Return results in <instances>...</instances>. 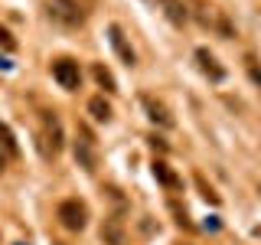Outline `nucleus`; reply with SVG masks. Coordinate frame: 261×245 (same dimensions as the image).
<instances>
[{
    "label": "nucleus",
    "mask_w": 261,
    "mask_h": 245,
    "mask_svg": "<svg viewBox=\"0 0 261 245\" xmlns=\"http://www.w3.org/2000/svg\"><path fill=\"white\" fill-rule=\"evenodd\" d=\"M56 219H59L62 229H69V232H82V229L88 226V209H85L82 200L69 196V200H62L59 206H56Z\"/></svg>",
    "instance_id": "nucleus-1"
},
{
    "label": "nucleus",
    "mask_w": 261,
    "mask_h": 245,
    "mask_svg": "<svg viewBox=\"0 0 261 245\" xmlns=\"http://www.w3.org/2000/svg\"><path fill=\"white\" fill-rule=\"evenodd\" d=\"M72 157L85 174H95L98 170V147H95V137L88 134V128H79V137L72 141Z\"/></svg>",
    "instance_id": "nucleus-2"
},
{
    "label": "nucleus",
    "mask_w": 261,
    "mask_h": 245,
    "mask_svg": "<svg viewBox=\"0 0 261 245\" xmlns=\"http://www.w3.org/2000/svg\"><path fill=\"white\" fill-rule=\"evenodd\" d=\"M65 137H62V125L59 118H56L53 111H43V141H39V147H43L46 157H56V154L62 151Z\"/></svg>",
    "instance_id": "nucleus-3"
},
{
    "label": "nucleus",
    "mask_w": 261,
    "mask_h": 245,
    "mask_svg": "<svg viewBox=\"0 0 261 245\" xmlns=\"http://www.w3.org/2000/svg\"><path fill=\"white\" fill-rule=\"evenodd\" d=\"M53 79L59 82V85L65 88V92H75V88L82 85V72H79V62L69 59V56H62V59L53 62Z\"/></svg>",
    "instance_id": "nucleus-4"
},
{
    "label": "nucleus",
    "mask_w": 261,
    "mask_h": 245,
    "mask_svg": "<svg viewBox=\"0 0 261 245\" xmlns=\"http://www.w3.org/2000/svg\"><path fill=\"white\" fill-rule=\"evenodd\" d=\"M49 13L56 20H62L65 27H82L85 23V10L79 7V0H49Z\"/></svg>",
    "instance_id": "nucleus-5"
},
{
    "label": "nucleus",
    "mask_w": 261,
    "mask_h": 245,
    "mask_svg": "<svg viewBox=\"0 0 261 245\" xmlns=\"http://www.w3.org/2000/svg\"><path fill=\"white\" fill-rule=\"evenodd\" d=\"M193 56H196V65H199V72H202L209 82H216V85H219V82H225V65H219V59L209 53L206 46H199Z\"/></svg>",
    "instance_id": "nucleus-6"
},
{
    "label": "nucleus",
    "mask_w": 261,
    "mask_h": 245,
    "mask_svg": "<svg viewBox=\"0 0 261 245\" xmlns=\"http://www.w3.org/2000/svg\"><path fill=\"white\" fill-rule=\"evenodd\" d=\"M108 39H111V49L118 53L121 62H124V65H137V53H134V46L127 43L124 30H121L118 23H111V27H108Z\"/></svg>",
    "instance_id": "nucleus-7"
},
{
    "label": "nucleus",
    "mask_w": 261,
    "mask_h": 245,
    "mask_svg": "<svg viewBox=\"0 0 261 245\" xmlns=\"http://www.w3.org/2000/svg\"><path fill=\"white\" fill-rule=\"evenodd\" d=\"M141 105H144L147 118H150L157 128H173V125H176V121H173V114H170V108H167L163 102H157L153 95H141Z\"/></svg>",
    "instance_id": "nucleus-8"
},
{
    "label": "nucleus",
    "mask_w": 261,
    "mask_h": 245,
    "mask_svg": "<svg viewBox=\"0 0 261 245\" xmlns=\"http://www.w3.org/2000/svg\"><path fill=\"white\" fill-rule=\"evenodd\" d=\"M98 235H101L105 245H127V229H124V223H121L118 216L101 219V229H98Z\"/></svg>",
    "instance_id": "nucleus-9"
},
{
    "label": "nucleus",
    "mask_w": 261,
    "mask_h": 245,
    "mask_svg": "<svg viewBox=\"0 0 261 245\" xmlns=\"http://www.w3.org/2000/svg\"><path fill=\"white\" fill-rule=\"evenodd\" d=\"M157 7L173 27H186V23H190V7H186V0H157Z\"/></svg>",
    "instance_id": "nucleus-10"
},
{
    "label": "nucleus",
    "mask_w": 261,
    "mask_h": 245,
    "mask_svg": "<svg viewBox=\"0 0 261 245\" xmlns=\"http://www.w3.org/2000/svg\"><path fill=\"white\" fill-rule=\"evenodd\" d=\"M153 177H157V180H160L163 186H167L170 193H176L179 186H183V183H179V177H176V174H173V170H170L163 160H153Z\"/></svg>",
    "instance_id": "nucleus-11"
},
{
    "label": "nucleus",
    "mask_w": 261,
    "mask_h": 245,
    "mask_svg": "<svg viewBox=\"0 0 261 245\" xmlns=\"http://www.w3.org/2000/svg\"><path fill=\"white\" fill-rule=\"evenodd\" d=\"M88 114H92L95 121H101V125H108V121H111V105L105 102V95L88 98Z\"/></svg>",
    "instance_id": "nucleus-12"
},
{
    "label": "nucleus",
    "mask_w": 261,
    "mask_h": 245,
    "mask_svg": "<svg viewBox=\"0 0 261 245\" xmlns=\"http://www.w3.org/2000/svg\"><path fill=\"white\" fill-rule=\"evenodd\" d=\"M92 76H95V82L105 88V92H118V82H114V76H111L108 69H105L101 62H95V65H92Z\"/></svg>",
    "instance_id": "nucleus-13"
},
{
    "label": "nucleus",
    "mask_w": 261,
    "mask_h": 245,
    "mask_svg": "<svg viewBox=\"0 0 261 245\" xmlns=\"http://www.w3.org/2000/svg\"><path fill=\"white\" fill-rule=\"evenodd\" d=\"M0 144L7 147V154H10V157H20V144H16L10 125H0Z\"/></svg>",
    "instance_id": "nucleus-14"
},
{
    "label": "nucleus",
    "mask_w": 261,
    "mask_h": 245,
    "mask_svg": "<svg viewBox=\"0 0 261 245\" xmlns=\"http://www.w3.org/2000/svg\"><path fill=\"white\" fill-rule=\"evenodd\" d=\"M245 69H248V79L261 88V62L255 59V56H245Z\"/></svg>",
    "instance_id": "nucleus-15"
},
{
    "label": "nucleus",
    "mask_w": 261,
    "mask_h": 245,
    "mask_svg": "<svg viewBox=\"0 0 261 245\" xmlns=\"http://www.w3.org/2000/svg\"><path fill=\"white\" fill-rule=\"evenodd\" d=\"M170 212L176 216V226H183V229H190L193 223H190V216H186V209H179V203L176 200H170Z\"/></svg>",
    "instance_id": "nucleus-16"
},
{
    "label": "nucleus",
    "mask_w": 261,
    "mask_h": 245,
    "mask_svg": "<svg viewBox=\"0 0 261 245\" xmlns=\"http://www.w3.org/2000/svg\"><path fill=\"white\" fill-rule=\"evenodd\" d=\"M196 186L202 190V196H206V200L212 203V206H219V196H216V193H212L209 186H206V180H202V174H196Z\"/></svg>",
    "instance_id": "nucleus-17"
},
{
    "label": "nucleus",
    "mask_w": 261,
    "mask_h": 245,
    "mask_svg": "<svg viewBox=\"0 0 261 245\" xmlns=\"http://www.w3.org/2000/svg\"><path fill=\"white\" fill-rule=\"evenodd\" d=\"M219 33H222V39H232L235 36V30H232V23L225 20V16H219Z\"/></svg>",
    "instance_id": "nucleus-18"
},
{
    "label": "nucleus",
    "mask_w": 261,
    "mask_h": 245,
    "mask_svg": "<svg viewBox=\"0 0 261 245\" xmlns=\"http://www.w3.org/2000/svg\"><path fill=\"white\" fill-rule=\"evenodd\" d=\"M0 46H4V49H16V39H13L4 27H0Z\"/></svg>",
    "instance_id": "nucleus-19"
},
{
    "label": "nucleus",
    "mask_w": 261,
    "mask_h": 245,
    "mask_svg": "<svg viewBox=\"0 0 261 245\" xmlns=\"http://www.w3.org/2000/svg\"><path fill=\"white\" fill-rule=\"evenodd\" d=\"M7 167V160H4V154H0V170H4Z\"/></svg>",
    "instance_id": "nucleus-20"
},
{
    "label": "nucleus",
    "mask_w": 261,
    "mask_h": 245,
    "mask_svg": "<svg viewBox=\"0 0 261 245\" xmlns=\"http://www.w3.org/2000/svg\"><path fill=\"white\" fill-rule=\"evenodd\" d=\"M147 4H157V0H147Z\"/></svg>",
    "instance_id": "nucleus-21"
}]
</instances>
